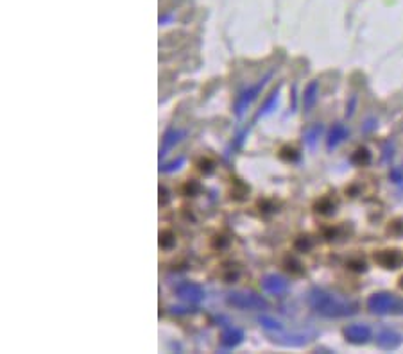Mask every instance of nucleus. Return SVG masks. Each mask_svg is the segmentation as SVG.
I'll return each instance as SVG.
<instances>
[{
  "label": "nucleus",
  "mask_w": 403,
  "mask_h": 354,
  "mask_svg": "<svg viewBox=\"0 0 403 354\" xmlns=\"http://www.w3.org/2000/svg\"><path fill=\"white\" fill-rule=\"evenodd\" d=\"M399 287H401V288H403V277H401V279H399Z\"/></svg>",
  "instance_id": "25"
},
{
  "label": "nucleus",
  "mask_w": 403,
  "mask_h": 354,
  "mask_svg": "<svg viewBox=\"0 0 403 354\" xmlns=\"http://www.w3.org/2000/svg\"><path fill=\"white\" fill-rule=\"evenodd\" d=\"M278 97H280V88H276V90H273V93L269 95V98L265 100V104L260 108L258 115H256V118L260 117H265V115H269L273 110H276V104H278Z\"/></svg>",
  "instance_id": "15"
},
{
  "label": "nucleus",
  "mask_w": 403,
  "mask_h": 354,
  "mask_svg": "<svg viewBox=\"0 0 403 354\" xmlns=\"http://www.w3.org/2000/svg\"><path fill=\"white\" fill-rule=\"evenodd\" d=\"M351 161L358 166H365L369 161H371V152H369L365 147L357 149V151L353 152V156H351Z\"/></svg>",
  "instance_id": "16"
},
{
  "label": "nucleus",
  "mask_w": 403,
  "mask_h": 354,
  "mask_svg": "<svg viewBox=\"0 0 403 354\" xmlns=\"http://www.w3.org/2000/svg\"><path fill=\"white\" fill-rule=\"evenodd\" d=\"M160 245L163 247V249H169V247H172L174 245V238H172L171 233H163L160 236Z\"/></svg>",
  "instance_id": "20"
},
{
  "label": "nucleus",
  "mask_w": 403,
  "mask_h": 354,
  "mask_svg": "<svg viewBox=\"0 0 403 354\" xmlns=\"http://www.w3.org/2000/svg\"><path fill=\"white\" fill-rule=\"evenodd\" d=\"M262 288L265 292H269V294L280 295V294H283V292H287V288H289V281H287L285 277H282V275H278V274H269L262 279Z\"/></svg>",
  "instance_id": "8"
},
{
  "label": "nucleus",
  "mask_w": 403,
  "mask_h": 354,
  "mask_svg": "<svg viewBox=\"0 0 403 354\" xmlns=\"http://www.w3.org/2000/svg\"><path fill=\"white\" fill-rule=\"evenodd\" d=\"M183 161H185V159H183V158H179L178 161H174V163H171V165L163 166V170H165V172H172V170H178L179 166L183 165Z\"/></svg>",
  "instance_id": "23"
},
{
  "label": "nucleus",
  "mask_w": 403,
  "mask_h": 354,
  "mask_svg": "<svg viewBox=\"0 0 403 354\" xmlns=\"http://www.w3.org/2000/svg\"><path fill=\"white\" fill-rule=\"evenodd\" d=\"M176 294H178L179 299L190 302V304H199V302H203L206 297L205 288H203L201 285H197V282H192V281L179 282L178 287H176Z\"/></svg>",
  "instance_id": "5"
},
{
  "label": "nucleus",
  "mask_w": 403,
  "mask_h": 354,
  "mask_svg": "<svg viewBox=\"0 0 403 354\" xmlns=\"http://www.w3.org/2000/svg\"><path fill=\"white\" fill-rule=\"evenodd\" d=\"M375 261L384 268H398L403 261V256L398 251H380L375 254Z\"/></svg>",
  "instance_id": "9"
},
{
  "label": "nucleus",
  "mask_w": 403,
  "mask_h": 354,
  "mask_svg": "<svg viewBox=\"0 0 403 354\" xmlns=\"http://www.w3.org/2000/svg\"><path fill=\"white\" fill-rule=\"evenodd\" d=\"M199 166H201V172H205V173L213 172V163L212 161H201L199 163Z\"/></svg>",
  "instance_id": "24"
},
{
  "label": "nucleus",
  "mask_w": 403,
  "mask_h": 354,
  "mask_svg": "<svg viewBox=\"0 0 403 354\" xmlns=\"http://www.w3.org/2000/svg\"><path fill=\"white\" fill-rule=\"evenodd\" d=\"M344 336H346V340L350 343L360 345V343L367 342V338L371 336V329L365 324H351L344 329Z\"/></svg>",
  "instance_id": "7"
},
{
  "label": "nucleus",
  "mask_w": 403,
  "mask_h": 354,
  "mask_svg": "<svg viewBox=\"0 0 403 354\" xmlns=\"http://www.w3.org/2000/svg\"><path fill=\"white\" fill-rule=\"evenodd\" d=\"M317 93H319V84H317L316 81H312V83H310L307 86V90H305V95H303V105H305V110H310V108H312V105L316 104Z\"/></svg>",
  "instance_id": "14"
},
{
  "label": "nucleus",
  "mask_w": 403,
  "mask_h": 354,
  "mask_svg": "<svg viewBox=\"0 0 403 354\" xmlns=\"http://www.w3.org/2000/svg\"><path fill=\"white\" fill-rule=\"evenodd\" d=\"M283 331V329H282ZM282 331H274L273 335V342L280 343V345H285V347H299L305 345L308 342V335L307 333H282Z\"/></svg>",
  "instance_id": "6"
},
{
  "label": "nucleus",
  "mask_w": 403,
  "mask_h": 354,
  "mask_svg": "<svg viewBox=\"0 0 403 354\" xmlns=\"http://www.w3.org/2000/svg\"><path fill=\"white\" fill-rule=\"evenodd\" d=\"M348 136V129L344 127L343 124H335L333 129L330 131V136H328V147H337L341 141Z\"/></svg>",
  "instance_id": "13"
},
{
  "label": "nucleus",
  "mask_w": 403,
  "mask_h": 354,
  "mask_svg": "<svg viewBox=\"0 0 403 354\" xmlns=\"http://www.w3.org/2000/svg\"><path fill=\"white\" fill-rule=\"evenodd\" d=\"M271 76L273 74H267L263 79H260L258 83H255V84H251L249 88H246V90L242 91V93L239 95V98H237V102H235V113L239 115H244V111L249 108V105L253 104V100H256L258 98V95L262 93V90H263V86L267 84V81L271 79Z\"/></svg>",
  "instance_id": "4"
},
{
  "label": "nucleus",
  "mask_w": 403,
  "mask_h": 354,
  "mask_svg": "<svg viewBox=\"0 0 403 354\" xmlns=\"http://www.w3.org/2000/svg\"><path fill=\"white\" fill-rule=\"evenodd\" d=\"M296 247H297V249L308 251L310 247H312V241H310V238H308V236H301L299 240L296 241Z\"/></svg>",
  "instance_id": "22"
},
{
  "label": "nucleus",
  "mask_w": 403,
  "mask_h": 354,
  "mask_svg": "<svg viewBox=\"0 0 403 354\" xmlns=\"http://www.w3.org/2000/svg\"><path fill=\"white\" fill-rule=\"evenodd\" d=\"M228 304L239 309H265L267 301L262 295L251 294V292H231L226 297Z\"/></svg>",
  "instance_id": "3"
},
{
  "label": "nucleus",
  "mask_w": 403,
  "mask_h": 354,
  "mask_svg": "<svg viewBox=\"0 0 403 354\" xmlns=\"http://www.w3.org/2000/svg\"><path fill=\"white\" fill-rule=\"evenodd\" d=\"M367 308L377 315H389V313H403V299L394 294H373L367 299Z\"/></svg>",
  "instance_id": "2"
},
{
  "label": "nucleus",
  "mask_w": 403,
  "mask_h": 354,
  "mask_svg": "<svg viewBox=\"0 0 403 354\" xmlns=\"http://www.w3.org/2000/svg\"><path fill=\"white\" fill-rule=\"evenodd\" d=\"M244 340V331L239 328H226L221 335V343L226 349H233Z\"/></svg>",
  "instance_id": "10"
},
{
  "label": "nucleus",
  "mask_w": 403,
  "mask_h": 354,
  "mask_svg": "<svg viewBox=\"0 0 403 354\" xmlns=\"http://www.w3.org/2000/svg\"><path fill=\"white\" fill-rule=\"evenodd\" d=\"M185 136L183 131H176V129H171V131L165 132L163 141H161V149H160V156H165L172 147H174L178 141H181V138Z\"/></svg>",
  "instance_id": "12"
},
{
  "label": "nucleus",
  "mask_w": 403,
  "mask_h": 354,
  "mask_svg": "<svg viewBox=\"0 0 403 354\" xmlns=\"http://www.w3.org/2000/svg\"><path fill=\"white\" fill-rule=\"evenodd\" d=\"M330 209H333V204H331L328 199H323L319 204H317V209L316 211H319V213H328Z\"/></svg>",
  "instance_id": "21"
},
{
  "label": "nucleus",
  "mask_w": 403,
  "mask_h": 354,
  "mask_svg": "<svg viewBox=\"0 0 403 354\" xmlns=\"http://www.w3.org/2000/svg\"><path fill=\"white\" fill-rule=\"evenodd\" d=\"M307 301L314 311L319 313V315H323V316H330V318H333V316L353 315V313H357V308H358L355 302L341 301V299L328 294V292L321 290V288L310 290Z\"/></svg>",
  "instance_id": "1"
},
{
  "label": "nucleus",
  "mask_w": 403,
  "mask_h": 354,
  "mask_svg": "<svg viewBox=\"0 0 403 354\" xmlns=\"http://www.w3.org/2000/svg\"><path fill=\"white\" fill-rule=\"evenodd\" d=\"M319 132H321V125H314L312 129H308L307 134H305V139H307V144L308 145H314V141L317 139Z\"/></svg>",
  "instance_id": "19"
},
{
  "label": "nucleus",
  "mask_w": 403,
  "mask_h": 354,
  "mask_svg": "<svg viewBox=\"0 0 403 354\" xmlns=\"http://www.w3.org/2000/svg\"><path fill=\"white\" fill-rule=\"evenodd\" d=\"M280 158L285 159V161H296L297 159V151L292 147H283L282 152H280Z\"/></svg>",
  "instance_id": "18"
},
{
  "label": "nucleus",
  "mask_w": 403,
  "mask_h": 354,
  "mask_svg": "<svg viewBox=\"0 0 403 354\" xmlns=\"http://www.w3.org/2000/svg\"><path fill=\"white\" fill-rule=\"evenodd\" d=\"M258 322H260V326H262V328L267 329V331H282V329H283V326L280 324L276 318H273V316L262 315V316H258Z\"/></svg>",
  "instance_id": "17"
},
{
  "label": "nucleus",
  "mask_w": 403,
  "mask_h": 354,
  "mask_svg": "<svg viewBox=\"0 0 403 354\" xmlns=\"http://www.w3.org/2000/svg\"><path fill=\"white\" fill-rule=\"evenodd\" d=\"M399 342H401V338H399L398 333L391 331V329H387V331H382L380 335H378L377 338V343L382 347V349H396V347L399 345Z\"/></svg>",
  "instance_id": "11"
}]
</instances>
